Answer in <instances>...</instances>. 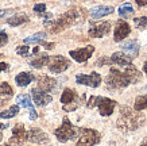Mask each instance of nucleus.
Returning <instances> with one entry per match:
<instances>
[{
    "mask_svg": "<svg viewBox=\"0 0 147 146\" xmlns=\"http://www.w3.org/2000/svg\"><path fill=\"white\" fill-rule=\"evenodd\" d=\"M109 61H111V65H117V67H128V65H132V60L125 56L123 52H116L109 57Z\"/></svg>",
    "mask_w": 147,
    "mask_h": 146,
    "instance_id": "nucleus-18",
    "label": "nucleus"
},
{
    "mask_svg": "<svg viewBox=\"0 0 147 146\" xmlns=\"http://www.w3.org/2000/svg\"><path fill=\"white\" fill-rule=\"evenodd\" d=\"M143 71L146 72V76H147V61L144 62V65H143Z\"/></svg>",
    "mask_w": 147,
    "mask_h": 146,
    "instance_id": "nucleus-39",
    "label": "nucleus"
},
{
    "mask_svg": "<svg viewBox=\"0 0 147 146\" xmlns=\"http://www.w3.org/2000/svg\"><path fill=\"white\" fill-rule=\"evenodd\" d=\"M16 103H18L19 106L24 107V108H28V110L34 108L31 99H30V96H28L27 93H22V95H19V96L16 97Z\"/></svg>",
    "mask_w": 147,
    "mask_h": 146,
    "instance_id": "nucleus-24",
    "label": "nucleus"
},
{
    "mask_svg": "<svg viewBox=\"0 0 147 146\" xmlns=\"http://www.w3.org/2000/svg\"><path fill=\"white\" fill-rule=\"evenodd\" d=\"M34 12H36V14H45L46 12V4H43V3L35 4V5H34Z\"/></svg>",
    "mask_w": 147,
    "mask_h": 146,
    "instance_id": "nucleus-31",
    "label": "nucleus"
},
{
    "mask_svg": "<svg viewBox=\"0 0 147 146\" xmlns=\"http://www.w3.org/2000/svg\"><path fill=\"white\" fill-rule=\"evenodd\" d=\"M113 12V7H109V5H97V7H93L90 10V16L93 19H98L102 18V16H107L109 14Z\"/></svg>",
    "mask_w": 147,
    "mask_h": 146,
    "instance_id": "nucleus-19",
    "label": "nucleus"
},
{
    "mask_svg": "<svg viewBox=\"0 0 147 146\" xmlns=\"http://www.w3.org/2000/svg\"><path fill=\"white\" fill-rule=\"evenodd\" d=\"M144 108H147V95H142L135 99L134 110L135 111H143Z\"/></svg>",
    "mask_w": 147,
    "mask_h": 146,
    "instance_id": "nucleus-26",
    "label": "nucleus"
},
{
    "mask_svg": "<svg viewBox=\"0 0 147 146\" xmlns=\"http://www.w3.org/2000/svg\"><path fill=\"white\" fill-rule=\"evenodd\" d=\"M129 33H131L129 24L120 19V20H117V23H116L115 33H113V39H115V42H120V41H123L124 38H127L129 35Z\"/></svg>",
    "mask_w": 147,
    "mask_h": 146,
    "instance_id": "nucleus-12",
    "label": "nucleus"
},
{
    "mask_svg": "<svg viewBox=\"0 0 147 146\" xmlns=\"http://www.w3.org/2000/svg\"><path fill=\"white\" fill-rule=\"evenodd\" d=\"M105 64H111V61H109V58L108 57L98 58L97 62H96V65H98V67H102V65H105Z\"/></svg>",
    "mask_w": 147,
    "mask_h": 146,
    "instance_id": "nucleus-33",
    "label": "nucleus"
},
{
    "mask_svg": "<svg viewBox=\"0 0 147 146\" xmlns=\"http://www.w3.org/2000/svg\"><path fill=\"white\" fill-rule=\"evenodd\" d=\"M111 31V23L109 22H101L92 24L89 29V35L92 38H102Z\"/></svg>",
    "mask_w": 147,
    "mask_h": 146,
    "instance_id": "nucleus-14",
    "label": "nucleus"
},
{
    "mask_svg": "<svg viewBox=\"0 0 147 146\" xmlns=\"http://www.w3.org/2000/svg\"><path fill=\"white\" fill-rule=\"evenodd\" d=\"M121 50L125 56H128L131 60L135 57H138L139 54V43L138 41L135 39H129V41H125L124 43L121 45Z\"/></svg>",
    "mask_w": 147,
    "mask_h": 146,
    "instance_id": "nucleus-17",
    "label": "nucleus"
},
{
    "mask_svg": "<svg viewBox=\"0 0 147 146\" xmlns=\"http://www.w3.org/2000/svg\"><path fill=\"white\" fill-rule=\"evenodd\" d=\"M34 80H35V76L32 75V73H30V72H22V73L16 75L15 83H16L18 87H27V85L30 84V83H32Z\"/></svg>",
    "mask_w": 147,
    "mask_h": 146,
    "instance_id": "nucleus-20",
    "label": "nucleus"
},
{
    "mask_svg": "<svg viewBox=\"0 0 147 146\" xmlns=\"http://www.w3.org/2000/svg\"><path fill=\"white\" fill-rule=\"evenodd\" d=\"M134 24L136 29H146L147 27V16H140V18H134Z\"/></svg>",
    "mask_w": 147,
    "mask_h": 146,
    "instance_id": "nucleus-29",
    "label": "nucleus"
},
{
    "mask_svg": "<svg viewBox=\"0 0 147 146\" xmlns=\"http://www.w3.org/2000/svg\"><path fill=\"white\" fill-rule=\"evenodd\" d=\"M47 62H49V56L43 53V54H39V56L35 58H31V60L28 61V64H30L32 68L40 69V68H43L45 65H47Z\"/></svg>",
    "mask_w": 147,
    "mask_h": 146,
    "instance_id": "nucleus-21",
    "label": "nucleus"
},
{
    "mask_svg": "<svg viewBox=\"0 0 147 146\" xmlns=\"http://www.w3.org/2000/svg\"><path fill=\"white\" fill-rule=\"evenodd\" d=\"M7 42H8V35H7V33H5V31H0V48L4 46V45H7Z\"/></svg>",
    "mask_w": 147,
    "mask_h": 146,
    "instance_id": "nucleus-32",
    "label": "nucleus"
},
{
    "mask_svg": "<svg viewBox=\"0 0 147 146\" xmlns=\"http://www.w3.org/2000/svg\"><path fill=\"white\" fill-rule=\"evenodd\" d=\"M46 37H47V34L46 33H36V34H34V35H30L27 37V38H24V43L26 45H30V43H42L43 41L46 39Z\"/></svg>",
    "mask_w": 147,
    "mask_h": 146,
    "instance_id": "nucleus-22",
    "label": "nucleus"
},
{
    "mask_svg": "<svg viewBox=\"0 0 147 146\" xmlns=\"http://www.w3.org/2000/svg\"><path fill=\"white\" fill-rule=\"evenodd\" d=\"M132 12H134V7L129 4V3H124V4H121L119 7V15L120 16H125V15L132 14Z\"/></svg>",
    "mask_w": 147,
    "mask_h": 146,
    "instance_id": "nucleus-28",
    "label": "nucleus"
},
{
    "mask_svg": "<svg viewBox=\"0 0 147 146\" xmlns=\"http://www.w3.org/2000/svg\"><path fill=\"white\" fill-rule=\"evenodd\" d=\"M40 91H43L46 93H51L55 92L58 89V81L53 77H49V76H39L38 77V87Z\"/></svg>",
    "mask_w": 147,
    "mask_h": 146,
    "instance_id": "nucleus-10",
    "label": "nucleus"
},
{
    "mask_svg": "<svg viewBox=\"0 0 147 146\" xmlns=\"http://www.w3.org/2000/svg\"><path fill=\"white\" fill-rule=\"evenodd\" d=\"M78 133H80V138L76 146H94L101 141L100 133L93 128H78Z\"/></svg>",
    "mask_w": 147,
    "mask_h": 146,
    "instance_id": "nucleus-6",
    "label": "nucleus"
},
{
    "mask_svg": "<svg viewBox=\"0 0 147 146\" xmlns=\"http://www.w3.org/2000/svg\"><path fill=\"white\" fill-rule=\"evenodd\" d=\"M142 80V73L134 67H112L109 69V73L105 77V85L108 89L115 91V89H123L128 87L129 84H136Z\"/></svg>",
    "mask_w": 147,
    "mask_h": 146,
    "instance_id": "nucleus-1",
    "label": "nucleus"
},
{
    "mask_svg": "<svg viewBox=\"0 0 147 146\" xmlns=\"http://www.w3.org/2000/svg\"><path fill=\"white\" fill-rule=\"evenodd\" d=\"M28 22V16L27 15H24V14H22V15H15V16H11V18L7 19V23H8L9 26H20V24H23V23Z\"/></svg>",
    "mask_w": 147,
    "mask_h": 146,
    "instance_id": "nucleus-23",
    "label": "nucleus"
},
{
    "mask_svg": "<svg viewBox=\"0 0 147 146\" xmlns=\"http://www.w3.org/2000/svg\"><path fill=\"white\" fill-rule=\"evenodd\" d=\"M18 114H19V106L18 104H13L12 107H9L8 110L1 111V112H0V118H3V119H9V118H13V116L18 115Z\"/></svg>",
    "mask_w": 147,
    "mask_h": 146,
    "instance_id": "nucleus-25",
    "label": "nucleus"
},
{
    "mask_svg": "<svg viewBox=\"0 0 147 146\" xmlns=\"http://www.w3.org/2000/svg\"><path fill=\"white\" fill-rule=\"evenodd\" d=\"M8 69H9V65L7 62L0 61V72H5V71H8Z\"/></svg>",
    "mask_w": 147,
    "mask_h": 146,
    "instance_id": "nucleus-35",
    "label": "nucleus"
},
{
    "mask_svg": "<svg viewBox=\"0 0 147 146\" xmlns=\"http://www.w3.org/2000/svg\"><path fill=\"white\" fill-rule=\"evenodd\" d=\"M78 11L77 10H70V11H67V12L62 14L59 18H57L55 20H45V26L50 27V33H59V31L65 30L67 29L69 26H71L73 23L77 22V19H78Z\"/></svg>",
    "mask_w": 147,
    "mask_h": 146,
    "instance_id": "nucleus-3",
    "label": "nucleus"
},
{
    "mask_svg": "<svg viewBox=\"0 0 147 146\" xmlns=\"http://www.w3.org/2000/svg\"><path fill=\"white\" fill-rule=\"evenodd\" d=\"M135 3L139 5V7H144L147 4V0H135Z\"/></svg>",
    "mask_w": 147,
    "mask_h": 146,
    "instance_id": "nucleus-37",
    "label": "nucleus"
},
{
    "mask_svg": "<svg viewBox=\"0 0 147 146\" xmlns=\"http://www.w3.org/2000/svg\"><path fill=\"white\" fill-rule=\"evenodd\" d=\"M26 128L22 123H16L12 128V137L9 138V143L12 145H22L26 141Z\"/></svg>",
    "mask_w": 147,
    "mask_h": 146,
    "instance_id": "nucleus-16",
    "label": "nucleus"
},
{
    "mask_svg": "<svg viewBox=\"0 0 147 146\" xmlns=\"http://www.w3.org/2000/svg\"><path fill=\"white\" fill-rule=\"evenodd\" d=\"M1 139H3V135H1V133H0V142H1Z\"/></svg>",
    "mask_w": 147,
    "mask_h": 146,
    "instance_id": "nucleus-41",
    "label": "nucleus"
},
{
    "mask_svg": "<svg viewBox=\"0 0 147 146\" xmlns=\"http://www.w3.org/2000/svg\"><path fill=\"white\" fill-rule=\"evenodd\" d=\"M36 118H38V114H36V111L34 110V108H31V110H30V120H35Z\"/></svg>",
    "mask_w": 147,
    "mask_h": 146,
    "instance_id": "nucleus-36",
    "label": "nucleus"
},
{
    "mask_svg": "<svg viewBox=\"0 0 147 146\" xmlns=\"http://www.w3.org/2000/svg\"><path fill=\"white\" fill-rule=\"evenodd\" d=\"M140 146H147V142L144 141V142H143V143H142V145H140Z\"/></svg>",
    "mask_w": 147,
    "mask_h": 146,
    "instance_id": "nucleus-40",
    "label": "nucleus"
},
{
    "mask_svg": "<svg viewBox=\"0 0 147 146\" xmlns=\"http://www.w3.org/2000/svg\"><path fill=\"white\" fill-rule=\"evenodd\" d=\"M143 120H144V118L142 114H136L129 107H121L116 126L123 133H129V131H134V130L140 127Z\"/></svg>",
    "mask_w": 147,
    "mask_h": 146,
    "instance_id": "nucleus-2",
    "label": "nucleus"
},
{
    "mask_svg": "<svg viewBox=\"0 0 147 146\" xmlns=\"http://www.w3.org/2000/svg\"><path fill=\"white\" fill-rule=\"evenodd\" d=\"M77 131H78V128L76 126H73V123L69 120V118L65 116L62 120V124L58 128H55L54 134H55L58 141L65 143V142L70 141V139H74L77 137Z\"/></svg>",
    "mask_w": 147,
    "mask_h": 146,
    "instance_id": "nucleus-5",
    "label": "nucleus"
},
{
    "mask_svg": "<svg viewBox=\"0 0 147 146\" xmlns=\"http://www.w3.org/2000/svg\"><path fill=\"white\" fill-rule=\"evenodd\" d=\"M12 12L13 10H0V18H4V16H7V15H9Z\"/></svg>",
    "mask_w": 147,
    "mask_h": 146,
    "instance_id": "nucleus-34",
    "label": "nucleus"
},
{
    "mask_svg": "<svg viewBox=\"0 0 147 146\" xmlns=\"http://www.w3.org/2000/svg\"><path fill=\"white\" fill-rule=\"evenodd\" d=\"M76 83L81 85H86L90 88H97L101 84V76L97 72H92L90 75H77L76 76Z\"/></svg>",
    "mask_w": 147,
    "mask_h": 146,
    "instance_id": "nucleus-9",
    "label": "nucleus"
},
{
    "mask_svg": "<svg viewBox=\"0 0 147 146\" xmlns=\"http://www.w3.org/2000/svg\"><path fill=\"white\" fill-rule=\"evenodd\" d=\"M94 52V48L93 46H86L84 49H77V50H70L69 54H70V57L77 62H85L88 61L90 57H92V54Z\"/></svg>",
    "mask_w": 147,
    "mask_h": 146,
    "instance_id": "nucleus-11",
    "label": "nucleus"
},
{
    "mask_svg": "<svg viewBox=\"0 0 147 146\" xmlns=\"http://www.w3.org/2000/svg\"><path fill=\"white\" fill-rule=\"evenodd\" d=\"M3 146H9V145H8V143H5V145H3Z\"/></svg>",
    "mask_w": 147,
    "mask_h": 146,
    "instance_id": "nucleus-42",
    "label": "nucleus"
},
{
    "mask_svg": "<svg viewBox=\"0 0 147 146\" xmlns=\"http://www.w3.org/2000/svg\"><path fill=\"white\" fill-rule=\"evenodd\" d=\"M30 48H28V45H23V46H18L16 48V53L19 56H22V57H27L28 54H30Z\"/></svg>",
    "mask_w": 147,
    "mask_h": 146,
    "instance_id": "nucleus-30",
    "label": "nucleus"
},
{
    "mask_svg": "<svg viewBox=\"0 0 147 146\" xmlns=\"http://www.w3.org/2000/svg\"><path fill=\"white\" fill-rule=\"evenodd\" d=\"M61 103L63 104V111H66V112L76 111L80 106V96L74 89L65 88L62 95H61Z\"/></svg>",
    "mask_w": 147,
    "mask_h": 146,
    "instance_id": "nucleus-7",
    "label": "nucleus"
},
{
    "mask_svg": "<svg viewBox=\"0 0 147 146\" xmlns=\"http://www.w3.org/2000/svg\"><path fill=\"white\" fill-rule=\"evenodd\" d=\"M9 124H7V123H0V131H1V130H4V128H7Z\"/></svg>",
    "mask_w": 147,
    "mask_h": 146,
    "instance_id": "nucleus-38",
    "label": "nucleus"
},
{
    "mask_svg": "<svg viewBox=\"0 0 147 146\" xmlns=\"http://www.w3.org/2000/svg\"><path fill=\"white\" fill-rule=\"evenodd\" d=\"M13 89L8 83H1L0 84V97H9L12 96Z\"/></svg>",
    "mask_w": 147,
    "mask_h": 146,
    "instance_id": "nucleus-27",
    "label": "nucleus"
},
{
    "mask_svg": "<svg viewBox=\"0 0 147 146\" xmlns=\"http://www.w3.org/2000/svg\"><path fill=\"white\" fill-rule=\"evenodd\" d=\"M70 67V61L65 58L63 56H53L49 57L47 68L51 73H62Z\"/></svg>",
    "mask_w": 147,
    "mask_h": 146,
    "instance_id": "nucleus-8",
    "label": "nucleus"
},
{
    "mask_svg": "<svg viewBox=\"0 0 147 146\" xmlns=\"http://www.w3.org/2000/svg\"><path fill=\"white\" fill-rule=\"evenodd\" d=\"M26 139H28L30 142H34V143H45V142H49V135L45 131H42L40 128L32 127L27 131Z\"/></svg>",
    "mask_w": 147,
    "mask_h": 146,
    "instance_id": "nucleus-13",
    "label": "nucleus"
},
{
    "mask_svg": "<svg viewBox=\"0 0 147 146\" xmlns=\"http://www.w3.org/2000/svg\"><path fill=\"white\" fill-rule=\"evenodd\" d=\"M117 103L115 100H112L109 97H102V96H90L88 103H86V107L88 108H93V107H97L100 115L102 116H109L112 115V112L115 110V107Z\"/></svg>",
    "mask_w": 147,
    "mask_h": 146,
    "instance_id": "nucleus-4",
    "label": "nucleus"
},
{
    "mask_svg": "<svg viewBox=\"0 0 147 146\" xmlns=\"http://www.w3.org/2000/svg\"><path fill=\"white\" fill-rule=\"evenodd\" d=\"M31 96H32V99H34V103H35L36 106H39V107L47 106L49 103L53 102L51 95L43 92V91H40L39 88H32L31 89Z\"/></svg>",
    "mask_w": 147,
    "mask_h": 146,
    "instance_id": "nucleus-15",
    "label": "nucleus"
}]
</instances>
